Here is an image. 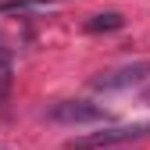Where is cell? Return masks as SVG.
Segmentation results:
<instances>
[{"mask_svg":"<svg viewBox=\"0 0 150 150\" xmlns=\"http://www.w3.org/2000/svg\"><path fill=\"white\" fill-rule=\"evenodd\" d=\"M136 136H150V125H115V129H100V132H89L71 139L68 150H97V146H115L125 139H136Z\"/></svg>","mask_w":150,"mask_h":150,"instance_id":"6da1fadb","label":"cell"},{"mask_svg":"<svg viewBox=\"0 0 150 150\" xmlns=\"http://www.w3.org/2000/svg\"><path fill=\"white\" fill-rule=\"evenodd\" d=\"M50 118L61 125H89V122H107V111L89 100H61L50 107Z\"/></svg>","mask_w":150,"mask_h":150,"instance_id":"7a4b0ae2","label":"cell"},{"mask_svg":"<svg viewBox=\"0 0 150 150\" xmlns=\"http://www.w3.org/2000/svg\"><path fill=\"white\" fill-rule=\"evenodd\" d=\"M146 75H150V61H136V64H122L115 71H100L97 79H93V86L97 89H125V86L143 82Z\"/></svg>","mask_w":150,"mask_h":150,"instance_id":"3957f363","label":"cell"},{"mask_svg":"<svg viewBox=\"0 0 150 150\" xmlns=\"http://www.w3.org/2000/svg\"><path fill=\"white\" fill-rule=\"evenodd\" d=\"M11 82H14V64H11V50L4 47V40H0V104L7 100V93H11Z\"/></svg>","mask_w":150,"mask_h":150,"instance_id":"277c9868","label":"cell"},{"mask_svg":"<svg viewBox=\"0 0 150 150\" xmlns=\"http://www.w3.org/2000/svg\"><path fill=\"white\" fill-rule=\"evenodd\" d=\"M125 25V18L118 14V11H104V14H93L89 22H86V29L89 32H115V29H122Z\"/></svg>","mask_w":150,"mask_h":150,"instance_id":"5b68a950","label":"cell"},{"mask_svg":"<svg viewBox=\"0 0 150 150\" xmlns=\"http://www.w3.org/2000/svg\"><path fill=\"white\" fill-rule=\"evenodd\" d=\"M47 7V0H11V4H0V11H40Z\"/></svg>","mask_w":150,"mask_h":150,"instance_id":"8992f818","label":"cell"}]
</instances>
